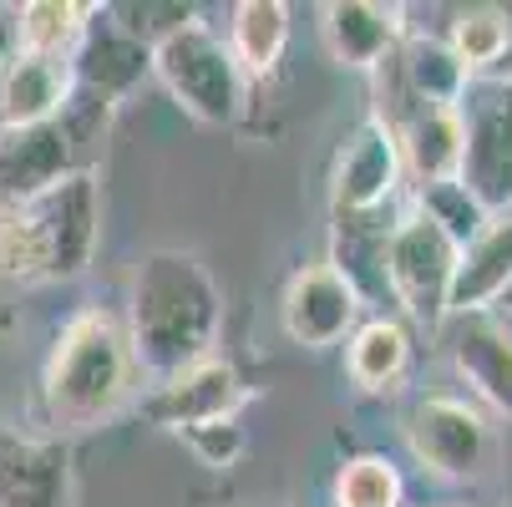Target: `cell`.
<instances>
[{"label":"cell","mask_w":512,"mask_h":507,"mask_svg":"<svg viewBox=\"0 0 512 507\" xmlns=\"http://www.w3.org/2000/svg\"><path fill=\"white\" fill-rule=\"evenodd\" d=\"M442 41L452 46L467 77H492L512 51V11L507 6H462V11H452V26Z\"/></svg>","instance_id":"21"},{"label":"cell","mask_w":512,"mask_h":507,"mask_svg":"<svg viewBox=\"0 0 512 507\" xmlns=\"http://www.w3.org/2000/svg\"><path fill=\"white\" fill-rule=\"evenodd\" d=\"M457 254L462 249L416 203L401 208V219L391 224V239H386V289H391V305H401V320L431 335L452 320Z\"/></svg>","instance_id":"5"},{"label":"cell","mask_w":512,"mask_h":507,"mask_svg":"<svg viewBox=\"0 0 512 507\" xmlns=\"http://www.w3.org/2000/svg\"><path fill=\"white\" fill-rule=\"evenodd\" d=\"M406 163L396 148V132L371 112L340 142L330 168V219H376V213L401 208Z\"/></svg>","instance_id":"8"},{"label":"cell","mask_w":512,"mask_h":507,"mask_svg":"<svg viewBox=\"0 0 512 507\" xmlns=\"http://www.w3.org/2000/svg\"><path fill=\"white\" fill-rule=\"evenodd\" d=\"M442 330L452 350V371L472 386L482 406L512 421V325L497 320L492 310H467L452 315Z\"/></svg>","instance_id":"13"},{"label":"cell","mask_w":512,"mask_h":507,"mask_svg":"<svg viewBox=\"0 0 512 507\" xmlns=\"http://www.w3.org/2000/svg\"><path fill=\"white\" fill-rule=\"evenodd\" d=\"M102 11H107L112 26H122L132 41H142L148 51H153L158 41H168L178 26L198 21L193 6H153V0H122V6H102Z\"/></svg>","instance_id":"24"},{"label":"cell","mask_w":512,"mask_h":507,"mask_svg":"<svg viewBox=\"0 0 512 507\" xmlns=\"http://www.w3.org/2000/svg\"><path fill=\"white\" fill-rule=\"evenodd\" d=\"M406 31V6H391V0H325L320 6V46L335 66L350 71L386 66L401 51Z\"/></svg>","instance_id":"11"},{"label":"cell","mask_w":512,"mask_h":507,"mask_svg":"<svg viewBox=\"0 0 512 507\" xmlns=\"http://www.w3.org/2000/svg\"><path fill=\"white\" fill-rule=\"evenodd\" d=\"M71 77H77V92L87 97H102V102H122L137 82L153 77V51L132 41L122 26L107 21V11L97 6V21L87 26L77 56H71Z\"/></svg>","instance_id":"15"},{"label":"cell","mask_w":512,"mask_h":507,"mask_svg":"<svg viewBox=\"0 0 512 507\" xmlns=\"http://www.w3.org/2000/svg\"><path fill=\"white\" fill-rule=\"evenodd\" d=\"M365 305L350 289V279L320 259V264H300L284 284V300H279V320H284V335L305 345V350H330V345H345L350 330L360 325Z\"/></svg>","instance_id":"10"},{"label":"cell","mask_w":512,"mask_h":507,"mask_svg":"<svg viewBox=\"0 0 512 507\" xmlns=\"http://www.w3.org/2000/svg\"><path fill=\"white\" fill-rule=\"evenodd\" d=\"M153 77L203 127H234L249 107L244 71H239L229 41L208 21H188L168 41L153 46Z\"/></svg>","instance_id":"4"},{"label":"cell","mask_w":512,"mask_h":507,"mask_svg":"<svg viewBox=\"0 0 512 507\" xmlns=\"http://www.w3.org/2000/svg\"><path fill=\"white\" fill-rule=\"evenodd\" d=\"M492 315H497V320H512V284H507V289H502V295H497V305H492Z\"/></svg>","instance_id":"27"},{"label":"cell","mask_w":512,"mask_h":507,"mask_svg":"<svg viewBox=\"0 0 512 507\" xmlns=\"http://www.w3.org/2000/svg\"><path fill=\"white\" fill-rule=\"evenodd\" d=\"M71 97H77V77H71L66 56H41L21 46L6 51V61H0V132L56 122Z\"/></svg>","instance_id":"14"},{"label":"cell","mask_w":512,"mask_h":507,"mask_svg":"<svg viewBox=\"0 0 512 507\" xmlns=\"http://www.w3.org/2000/svg\"><path fill=\"white\" fill-rule=\"evenodd\" d=\"M224 295L193 249H148L127 284V345L137 376L163 381L213 355Z\"/></svg>","instance_id":"1"},{"label":"cell","mask_w":512,"mask_h":507,"mask_svg":"<svg viewBox=\"0 0 512 507\" xmlns=\"http://www.w3.org/2000/svg\"><path fill=\"white\" fill-rule=\"evenodd\" d=\"M386 127L396 132L401 163L416 178V188L447 183V178L462 173V122H457V107H406Z\"/></svg>","instance_id":"16"},{"label":"cell","mask_w":512,"mask_h":507,"mask_svg":"<svg viewBox=\"0 0 512 507\" xmlns=\"http://www.w3.org/2000/svg\"><path fill=\"white\" fill-rule=\"evenodd\" d=\"M406 452L442 482H477L492 467V426L482 406L452 391L416 396L401 416Z\"/></svg>","instance_id":"7"},{"label":"cell","mask_w":512,"mask_h":507,"mask_svg":"<svg viewBox=\"0 0 512 507\" xmlns=\"http://www.w3.org/2000/svg\"><path fill=\"white\" fill-rule=\"evenodd\" d=\"M421 213H426V219L436 224V229H442L457 249L462 244H472L477 239V229L492 219V213L467 193V183L462 178H447V183H426V188H416V198H411Z\"/></svg>","instance_id":"23"},{"label":"cell","mask_w":512,"mask_h":507,"mask_svg":"<svg viewBox=\"0 0 512 507\" xmlns=\"http://www.w3.org/2000/svg\"><path fill=\"white\" fill-rule=\"evenodd\" d=\"M178 442L208 467V472H224V467H234L239 457H244V447H249V437H244V426H239V416H229V421H203V426H188V431H178Z\"/></svg>","instance_id":"25"},{"label":"cell","mask_w":512,"mask_h":507,"mask_svg":"<svg viewBox=\"0 0 512 507\" xmlns=\"http://www.w3.org/2000/svg\"><path fill=\"white\" fill-rule=\"evenodd\" d=\"M92 21H97V6H82V0H26V6H11V41L21 51L71 61Z\"/></svg>","instance_id":"20"},{"label":"cell","mask_w":512,"mask_h":507,"mask_svg":"<svg viewBox=\"0 0 512 507\" xmlns=\"http://www.w3.org/2000/svg\"><path fill=\"white\" fill-rule=\"evenodd\" d=\"M11 46H16V41H11V6H0V61H6Z\"/></svg>","instance_id":"26"},{"label":"cell","mask_w":512,"mask_h":507,"mask_svg":"<svg viewBox=\"0 0 512 507\" xmlns=\"http://www.w3.org/2000/svg\"><path fill=\"white\" fill-rule=\"evenodd\" d=\"M330 507H406L401 467L381 452H355L330 482Z\"/></svg>","instance_id":"22"},{"label":"cell","mask_w":512,"mask_h":507,"mask_svg":"<svg viewBox=\"0 0 512 507\" xmlns=\"http://www.w3.org/2000/svg\"><path fill=\"white\" fill-rule=\"evenodd\" d=\"M102 234L97 173H66L31 198L0 203V284L36 289L82 279Z\"/></svg>","instance_id":"3"},{"label":"cell","mask_w":512,"mask_h":507,"mask_svg":"<svg viewBox=\"0 0 512 507\" xmlns=\"http://www.w3.org/2000/svg\"><path fill=\"white\" fill-rule=\"evenodd\" d=\"M137 391L127 325L107 310L71 315L41 371V431L51 442L107 426Z\"/></svg>","instance_id":"2"},{"label":"cell","mask_w":512,"mask_h":507,"mask_svg":"<svg viewBox=\"0 0 512 507\" xmlns=\"http://www.w3.org/2000/svg\"><path fill=\"white\" fill-rule=\"evenodd\" d=\"M244 82H269L289 51V6L284 0H239L224 31Z\"/></svg>","instance_id":"19"},{"label":"cell","mask_w":512,"mask_h":507,"mask_svg":"<svg viewBox=\"0 0 512 507\" xmlns=\"http://www.w3.org/2000/svg\"><path fill=\"white\" fill-rule=\"evenodd\" d=\"M71 452L46 431H21L0 416V507H66Z\"/></svg>","instance_id":"12"},{"label":"cell","mask_w":512,"mask_h":507,"mask_svg":"<svg viewBox=\"0 0 512 507\" xmlns=\"http://www.w3.org/2000/svg\"><path fill=\"white\" fill-rule=\"evenodd\" d=\"M244 406H249V386L224 355H203L193 366H183L178 376L153 381L148 396L137 401L142 421L158 431H173V437L188 426H203V421H229Z\"/></svg>","instance_id":"9"},{"label":"cell","mask_w":512,"mask_h":507,"mask_svg":"<svg viewBox=\"0 0 512 507\" xmlns=\"http://www.w3.org/2000/svg\"><path fill=\"white\" fill-rule=\"evenodd\" d=\"M507 284H512V208L492 213L477 229V239L462 244L457 279H452V315L492 310Z\"/></svg>","instance_id":"18"},{"label":"cell","mask_w":512,"mask_h":507,"mask_svg":"<svg viewBox=\"0 0 512 507\" xmlns=\"http://www.w3.org/2000/svg\"><path fill=\"white\" fill-rule=\"evenodd\" d=\"M462 122V183L487 208H512V71L472 77L457 97Z\"/></svg>","instance_id":"6"},{"label":"cell","mask_w":512,"mask_h":507,"mask_svg":"<svg viewBox=\"0 0 512 507\" xmlns=\"http://www.w3.org/2000/svg\"><path fill=\"white\" fill-rule=\"evenodd\" d=\"M411 371V325L401 315H371L360 320L345 340V376L365 396H386Z\"/></svg>","instance_id":"17"}]
</instances>
